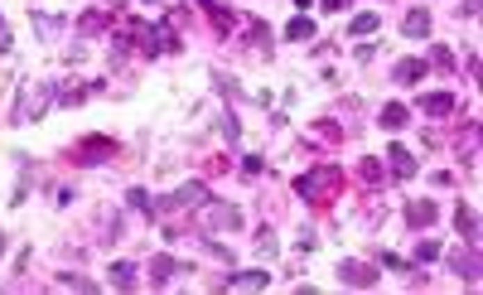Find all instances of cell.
<instances>
[{
	"instance_id": "9c48e42d",
	"label": "cell",
	"mask_w": 483,
	"mask_h": 295,
	"mask_svg": "<svg viewBox=\"0 0 483 295\" xmlns=\"http://www.w3.org/2000/svg\"><path fill=\"white\" fill-rule=\"evenodd\" d=\"M401 34H406V39H425V34H430V15H425V10H411V15L401 19Z\"/></svg>"
},
{
	"instance_id": "f1b7e54d",
	"label": "cell",
	"mask_w": 483,
	"mask_h": 295,
	"mask_svg": "<svg viewBox=\"0 0 483 295\" xmlns=\"http://www.w3.org/2000/svg\"><path fill=\"white\" fill-rule=\"evenodd\" d=\"M193 5H203V10H213V5H218V0H193Z\"/></svg>"
},
{
	"instance_id": "ac0fdd59",
	"label": "cell",
	"mask_w": 483,
	"mask_h": 295,
	"mask_svg": "<svg viewBox=\"0 0 483 295\" xmlns=\"http://www.w3.org/2000/svg\"><path fill=\"white\" fill-rule=\"evenodd\" d=\"M174 271H179V266H174V257H155V262H150V276H155V281H170Z\"/></svg>"
},
{
	"instance_id": "44dd1931",
	"label": "cell",
	"mask_w": 483,
	"mask_h": 295,
	"mask_svg": "<svg viewBox=\"0 0 483 295\" xmlns=\"http://www.w3.org/2000/svg\"><path fill=\"white\" fill-rule=\"evenodd\" d=\"M58 286H63V291H97L88 276H58Z\"/></svg>"
},
{
	"instance_id": "7402d4cb",
	"label": "cell",
	"mask_w": 483,
	"mask_h": 295,
	"mask_svg": "<svg viewBox=\"0 0 483 295\" xmlns=\"http://www.w3.org/2000/svg\"><path fill=\"white\" fill-rule=\"evenodd\" d=\"M430 63H435V68H450V63H455V54H450L445 44H435V49H430Z\"/></svg>"
},
{
	"instance_id": "8fae6325",
	"label": "cell",
	"mask_w": 483,
	"mask_h": 295,
	"mask_svg": "<svg viewBox=\"0 0 483 295\" xmlns=\"http://www.w3.org/2000/svg\"><path fill=\"white\" fill-rule=\"evenodd\" d=\"M377 24H382V15L363 10V15H353V19H348V34H353V39H363V34H377Z\"/></svg>"
},
{
	"instance_id": "52a82bcc",
	"label": "cell",
	"mask_w": 483,
	"mask_h": 295,
	"mask_svg": "<svg viewBox=\"0 0 483 295\" xmlns=\"http://www.w3.org/2000/svg\"><path fill=\"white\" fill-rule=\"evenodd\" d=\"M386 165H391L396 180H411V175H416V155H411L406 145H386Z\"/></svg>"
},
{
	"instance_id": "d6986e66",
	"label": "cell",
	"mask_w": 483,
	"mask_h": 295,
	"mask_svg": "<svg viewBox=\"0 0 483 295\" xmlns=\"http://www.w3.org/2000/svg\"><path fill=\"white\" fill-rule=\"evenodd\" d=\"M131 208H140V213H145V218L155 223V198L145 194V189H131Z\"/></svg>"
},
{
	"instance_id": "7a4b0ae2",
	"label": "cell",
	"mask_w": 483,
	"mask_h": 295,
	"mask_svg": "<svg viewBox=\"0 0 483 295\" xmlns=\"http://www.w3.org/2000/svg\"><path fill=\"white\" fill-rule=\"evenodd\" d=\"M198 208H203V213H198L203 232H237V228H242V213H237L227 198H203Z\"/></svg>"
},
{
	"instance_id": "ba28073f",
	"label": "cell",
	"mask_w": 483,
	"mask_h": 295,
	"mask_svg": "<svg viewBox=\"0 0 483 295\" xmlns=\"http://www.w3.org/2000/svg\"><path fill=\"white\" fill-rule=\"evenodd\" d=\"M406 223H411V228H430V223H435V203H430V198L406 203Z\"/></svg>"
},
{
	"instance_id": "9a60e30c",
	"label": "cell",
	"mask_w": 483,
	"mask_h": 295,
	"mask_svg": "<svg viewBox=\"0 0 483 295\" xmlns=\"http://www.w3.org/2000/svg\"><path fill=\"white\" fill-rule=\"evenodd\" d=\"M111 286H116V291H131V286H136V266H131V262H111Z\"/></svg>"
},
{
	"instance_id": "2e32d148",
	"label": "cell",
	"mask_w": 483,
	"mask_h": 295,
	"mask_svg": "<svg viewBox=\"0 0 483 295\" xmlns=\"http://www.w3.org/2000/svg\"><path fill=\"white\" fill-rule=\"evenodd\" d=\"M286 39H300V44H304V39H314V19H304V15H300V19H290Z\"/></svg>"
},
{
	"instance_id": "5b68a950",
	"label": "cell",
	"mask_w": 483,
	"mask_h": 295,
	"mask_svg": "<svg viewBox=\"0 0 483 295\" xmlns=\"http://www.w3.org/2000/svg\"><path fill=\"white\" fill-rule=\"evenodd\" d=\"M450 266H455L459 281H479V252H474V242H469V252H464V247L450 252Z\"/></svg>"
},
{
	"instance_id": "5bb4252c",
	"label": "cell",
	"mask_w": 483,
	"mask_h": 295,
	"mask_svg": "<svg viewBox=\"0 0 483 295\" xmlns=\"http://www.w3.org/2000/svg\"><path fill=\"white\" fill-rule=\"evenodd\" d=\"M406 121H411V111H406L401 102H386V106H382V126H386V131H401Z\"/></svg>"
},
{
	"instance_id": "ffe728a7",
	"label": "cell",
	"mask_w": 483,
	"mask_h": 295,
	"mask_svg": "<svg viewBox=\"0 0 483 295\" xmlns=\"http://www.w3.org/2000/svg\"><path fill=\"white\" fill-rule=\"evenodd\" d=\"M83 160H101V150H111V141H101V136H92V141H83Z\"/></svg>"
},
{
	"instance_id": "83f0119b",
	"label": "cell",
	"mask_w": 483,
	"mask_h": 295,
	"mask_svg": "<svg viewBox=\"0 0 483 295\" xmlns=\"http://www.w3.org/2000/svg\"><path fill=\"white\" fill-rule=\"evenodd\" d=\"M0 49H10V29L5 24H0Z\"/></svg>"
},
{
	"instance_id": "d4e9b609",
	"label": "cell",
	"mask_w": 483,
	"mask_h": 295,
	"mask_svg": "<svg viewBox=\"0 0 483 295\" xmlns=\"http://www.w3.org/2000/svg\"><path fill=\"white\" fill-rule=\"evenodd\" d=\"M363 180H382V160H363Z\"/></svg>"
},
{
	"instance_id": "4316f807",
	"label": "cell",
	"mask_w": 483,
	"mask_h": 295,
	"mask_svg": "<svg viewBox=\"0 0 483 295\" xmlns=\"http://www.w3.org/2000/svg\"><path fill=\"white\" fill-rule=\"evenodd\" d=\"M343 5H348V0H324V10H343Z\"/></svg>"
},
{
	"instance_id": "7c38bea8",
	"label": "cell",
	"mask_w": 483,
	"mask_h": 295,
	"mask_svg": "<svg viewBox=\"0 0 483 295\" xmlns=\"http://www.w3.org/2000/svg\"><path fill=\"white\" fill-rule=\"evenodd\" d=\"M420 111H425V116H450V111H455V97H450V93H430V97H420Z\"/></svg>"
},
{
	"instance_id": "cb8c5ba5",
	"label": "cell",
	"mask_w": 483,
	"mask_h": 295,
	"mask_svg": "<svg viewBox=\"0 0 483 295\" xmlns=\"http://www.w3.org/2000/svg\"><path fill=\"white\" fill-rule=\"evenodd\" d=\"M242 170H247V175H261V170H266V160H261V155H247V160H242Z\"/></svg>"
},
{
	"instance_id": "4fadbf2b",
	"label": "cell",
	"mask_w": 483,
	"mask_h": 295,
	"mask_svg": "<svg viewBox=\"0 0 483 295\" xmlns=\"http://www.w3.org/2000/svg\"><path fill=\"white\" fill-rule=\"evenodd\" d=\"M455 223H459V232H464V237H469V242H474V247H479V213H474V208H464V203H459V213H455Z\"/></svg>"
},
{
	"instance_id": "6da1fadb",
	"label": "cell",
	"mask_w": 483,
	"mask_h": 295,
	"mask_svg": "<svg viewBox=\"0 0 483 295\" xmlns=\"http://www.w3.org/2000/svg\"><path fill=\"white\" fill-rule=\"evenodd\" d=\"M338 184H343V170H338V165H319V170H309V175H300V180H295V194H304V198H334V194H338Z\"/></svg>"
},
{
	"instance_id": "603a6c76",
	"label": "cell",
	"mask_w": 483,
	"mask_h": 295,
	"mask_svg": "<svg viewBox=\"0 0 483 295\" xmlns=\"http://www.w3.org/2000/svg\"><path fill=\"white\" fill-rule=\"evenodd\" d=\"M222 131H227V141H237V136H242V121H237V116H222Z\"/></svg>"
},
{
	"instance_id": "484cf974",
	"label": "cell",
	"mask_w": 483,
	"mask_h": 295,
	"mask_svg": "<svg viewBox=\"0 0 483 295\" xmlns=\"http://www.w3.org/2000/svg\"><path fill=\"white\" fill-rule=\"evenodd\" d=\"M382 266H386V271H406V262H401V257H391V252H382Z\"/></svg>"
},
{
	"instance_id": "277c9868",
	"label": "cell",
	"mask_w": 483,
	"mask_h": 295,
	"mask_svg": "<svg viewBox=\"0 0 483 295\" xmlns=\"http://www.w3.org/2000/svg\"><path fill=\"white\" fill-rule=\"evenodd\" d=\"M338 281H343V286H358V291H373V286H377V271H373L368 262H343V266H338Z\"/></svg>"
},
{
	"instance_id": "3957f363",
	"label": "cell",
	"mask_w": 483,
	"mask_h": 295,
	"mask_svg": "<svg viewBox=\"0 0 483 295\" xmlns=\"http://www.w3.org/2000/svg\"><path fill=\"white\" fill-rule=\"evenodd\" d=\"M54 83H39V88H19V102L10 106V121H39L44 111H49V102H54Z\"/></svg>"
},
{
	"instance_id": "30bf717a",
	"label": "cell",
	"mask_w": 483,
	"mask_h": 295,
	"mask_svg": "<svg viewBox=\"0 0 483 295\" xmlns=\"http://www.w3.org/2000/svg\"><path fill=\"white\" fill-rule=\"evenodd\" d=\"M420 73H425V58H401V63L391 68V78H396V83H406V88H411V83H420Z\"/></svg>"
},
{
	"instance_id": "8992f818",
	"label": "cell",
	"mask_w": 483,
	"mask_h": 295,
	"mask_svg": "<svg viewBox=\"0 0 483 295\" xmlns=\"http://www.w3.org/2000/svg\"><path fill=\"white\" fill-rule=\"evenodd\" d=\"M222 286L227 291H266L271 286V271H232Z\"/></svg>"
},
{
	"instance_id": "e0dca14e",
	"label": "cell",
	"mask_w": 483,
	"mask_h": 295,
	"mask_svg": "<svg viewBox=\"0 0 483 295\" xmlns=\"http://www.w3.org/2000/svg\"><path fill=\"white\" fill-rule=\"evenodd\" d=\"M435 257H440V242H435V237H420V242H416V266H425V262H435Z\"/></svg>"
}]
</instances>
